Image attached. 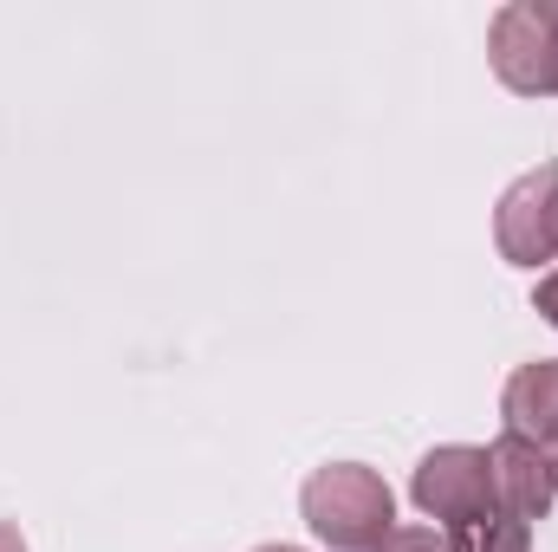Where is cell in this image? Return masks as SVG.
Wrapping results in <instances>:
<instances>
[{
  "label": "cell",
  "mask_w": 558,
  "mask_h": 552,
  "mask_svg": "<svg viewBox=\"0 0 558 552\" xmlns=\"http://www.w3.org/2000/svg\"><path fill=\"white\" fill-rule=\"evenodd\" d=\"M305 527L338 552H377V540L397 527V494L364 461H325L299 494Z\"/></svg>",
  "instance_id": "1"
},
{
  "label": "cell",
  "mask_w": 558,
  "mask_h": 552,
  "mask_svg": "<svg viewBox=\"0 0 558 552\" xmlns=\"http://www.w3.org/2000/svg\"><path fill=\"white\" fill-rule=\"evenodd\" d=\"M494 79L520 98H558V0H513L487 26Z\"/></svg>",
  "instance_id": "2"
},
{
  "label": "cell",
  "mask_w": 558,
  "mask_h": 552,
  "mask_svg": "<svg viewBox=\"0 0 558 552\" xmlns=\"http://www.w3.org/2000/svg\"><path fill=\"white\" fill-rule=\"evenodd\" d=\"M410 501H416L428 520H441V527H468V520L494 514L487 448H468V442H441V448H428V455L416 461Z\"/></svg>",
  "instance_id": "3"
},
{
  "label": "cell",
  "mask_w": 558,
  "mask_h": 552,
  "mask_svg": "<svg viewBox=\"0 0 558 552\" xmlns=\"http://www.w3.org/2000/svg\"><path fill=\"white\" fill-rule=\"evenodd\" d=\"M553 202H558V169L553 163L526 169V176L500 195V208H494L500 261H513V267H539V261H553Z\"/></svg>",
  "instance_id": "4"
},
{
  "label": "cell",
  "mask_w": 558,
  "mask_h": 552,
  "mask_svg": "<svg viewBox=\"0 0 558 552\" xmlns=\"http://www.w3.org/2000/svg\"><path fill=\"white\" fill-rule=\"evenodd\" d=\"M487 481H494V514H513V520H546L553 514V475H546V448L526 442V435H494L487 442Z\"/></svg>",
  "instance_id": "5"
},
{
  "label": "cell",
  "mask_w": 558,
  "mask_h": 552,
  "mask_svg": "<svg viewBox=\"0 0 558 552\" xmlns=\"http://www.w3.org/2000/svg\"><path fill=\"white\" fill-rule=\"evenodd\" d=\"M500 416H507V435H526V442H546L558 429V358H533L507 377V397H500Z\"/></svg>",
  "instance_id": "6"
},
{
  "label": "cell",
  "mask_w": 558,
  "mask_h": 552,
  "mask_svg": "<svg viewBox=\"0 0 558 552\" xmlns=\"http://www.w3.org/2000/svg\"><path fill=\"white\" fill-rule=\"evenodd\" d=\"M448 552H533V527L513 514H481L468 527H448Z\"/></svg>",
  "instance_id": "7"
},
{
  "label": "cell",
  "mask_w": 558,
  "mask_h": 552,
  "mask_svg": "<svg viewBox=\"0 0 558 552\" xmlns=\"http://www.w3.org/2000/svg\"><path fill=\"white\" fill-rule=\"evenodd\" d=\"M377 552H448V533H435V527H390Z\"/></svg>",
  "instance_id": "8"
},
{
  "label": "cell",
  "mask_w": 558,
  "mask_h": 552,
  "mask_svg": "<svg viewBox=\"0 0 558 552\" xmlns=\"http://www.w3.org/2000/svg\"><path fill=\"white\" fill-rule=\"evenodd\" d=\"M533 312H546V325H558V267L539 274V286H533Z\"/></svg>",
  "instance_id": "9"
},
{
  "label": "cell",
  "mask_w": 558,
  "mask_h": 552,
  "mask_svg": "<svg viewBox=\"0 0 558 552\" xmlns=\"http://www.w3.org/2000/svg\"><path fill=\"white\" fill-rule=\"evenodd\" d=\"M0 552H33V547H26V533H20L13 520H0Z\"/></svg>",
  "instance_id": "10"
},
{
  "label": "cell",
  "mask_w": 558,
  "mask_h": 552,
  "mask_svg": "<svg viewBox=\"0 0 558 552\" xmlns=\"http://www.w3.org/2000/svg\"><path fill=\"white\" fill-rule=\"evenodd\" d=\"M539 448H546V475H553V494H558V429L539 442Z\"/></svg>",
  "instance_id": "11"
},
{
  "label": "cell",
  "mask_w": 558,
  "mask_h": 552,
  "mask_svg": "<svg viewBox=\"0 0 558 552\" xmlns=\"http://www.w3.org/2000/svg\"><path fill=\"white\" fill-rule=\"evenodd\" d=\"M553 261H558V202H553Z\"/></svg>",
  "instance_id": "12"
},
{
  "label": "cell",
  "mask_w": 558,
  "mask_h": 552,
  "mask_svg": "<svg viewBox=\"0 0 558 552\" xmlns=\"http://www.w3.org/2000/svg\"><path fill=\"white\" fill-rule=\"evenodd\" d=\"M254 552H305V547H254Z\"/></svg>",
  "instance_id": "13"
}]
</instances>
